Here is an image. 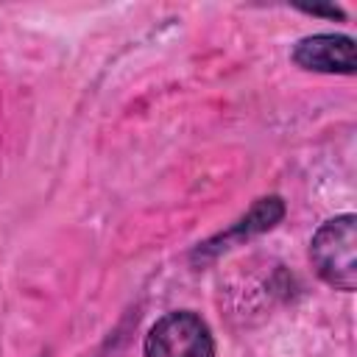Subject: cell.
Returning a JSON list of instances; mask_svg holds the SVG:
<instances>
[{
  "instance_id": "obj_2",
  "label": "cell",
  "mask_w": 357,
  "mask_h": 357,
  "mask_svg": "<svg viewBox=\"0 0 357 357\" xmlns=\"http://www.w3.org/2000/svg\"><path fill=\"white\" fill-rule=\"evenodd\" d=\"M145 357H215V343L195 312H167L151 326Z\"/></svg>"
},
{
  "instance_id": "obj_1",
  "label": "cell",
  "mask_w": 357,
  "mask_h": 357,
  "mask_svg": "<svg viewBox=\"0 0 357 357\" xmlns=\"http://www.w3.org/2000/svg\"><path fill=\"white\" fill-rule=\"evenodd\" d=\"M310 257L321 279L337 290H354L357 284V229L354 215L326 220L310 245Z\"/></svg>"
},
{
  "instance_id": "obj_3",
  "label": "cell",
  "mask_w": 357,
  "mask_h": 357,
  "mask_svg": "<svg viewBox=\"0 0 357 357\" xmlns=\"http://www.w3.org/2000/svg\"><path fill=\"white\" fill-rule=\"evenodd\" d=\"M293 61L315 73H354V42L343 33H315L304 36L293 47Z\"/></svg>"
}]
</instances>
